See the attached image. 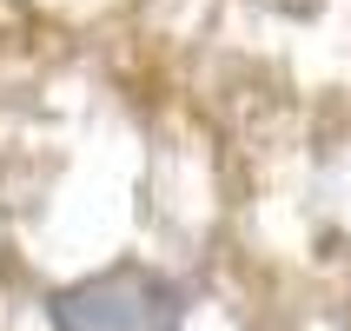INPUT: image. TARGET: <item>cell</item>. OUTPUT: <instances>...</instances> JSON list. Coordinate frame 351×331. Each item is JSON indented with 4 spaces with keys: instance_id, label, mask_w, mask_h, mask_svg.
Listing matches in <instances>:
<instances>
[{
    "instance_id": "6da1fadb",
    "label": "cell",
    "mask_w": 351,
    "mask_h": 331,
    "mask_svg": "<svg viewBox=\"0 0 351 331\" xmlns=\"http://www.w3.org/2000/svg\"><path fill=\"white\" fill-rule=\"evenodd\" d=\"M186 312H193V292L146 258H113L47 292L53 331H186Z\"/></svg>"
}]
</instances>
